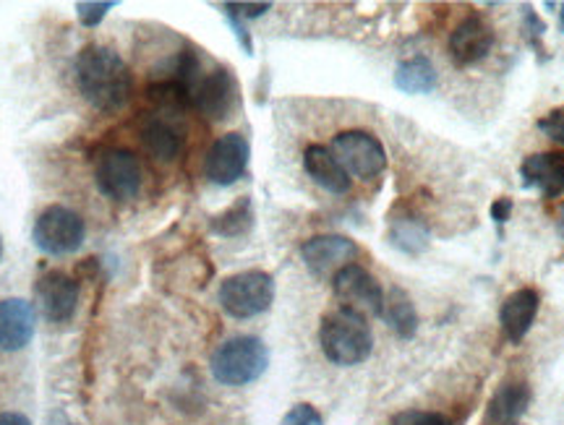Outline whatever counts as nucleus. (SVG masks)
<instances>
[{
	"mask_svg": "<svg viewBox=\"0 0 564 425\" xmlns=\"http://www.w3.org/2000/svg\"><path fill=\"white\" fill-rule=\"evenodd\" d=\"M84 219L68 207H47L37 217L32 230L34 246L47 257H66V253L79 251L84 243Z\"/></svg>",
	"mask_w": 564,
	"mask_h": 425,
	"instance_id": "obj_5",
	"label": "nucleus"
},
{
	"mask_svg": "<svg viewBox=\"0 0 564 425\" xmlns=\"http://www.w3.org/2000/svg\"><path fill=\"white\" fill-rule=\"evenodd\" d=\"M270 366V352L259 337H232L212 356V377L225 386H246L257 381Z\"/></svg>",
	"mask_w": 564,
	"mask_h": 425,
	"instance_id": "obj_3",
	"label": "nucleus"
},
{
	"mask_svg": "<svg viewBox=\"0 0 564 425\" xmlns=\"http://www.w3.org/2000/svg\"><path fill=\"white\" fill-rule=\"evenodd\" d=\"M394 87L405 95H429L436 87V68L429 58L403 61L394 70Z\"/></svg>",
	"mask_w": 564,
	"mask_h": 425,
	"instance_id": "obj_20",
	"label": "nucleus"
},
{
	"mask_svg": "<svg viewBox=\"0 0 564 425\" xmlns=\"http://www.w3.org/2000/svg\"><path fill=\"white\" fill-rule=\"evenodd\" d=\"M139 139L147 152L160 162H173L181 152L178 131H175L173 126H167L165 120H147V123L141 126Z\"/></svg>",
	"mask_w": 564,
	"mask_h": 425,
	"instance_id": "obj_19",
	"label": "nucleus"
},
{
	"mask_svg": "<svg viewBox=\"0 0 564 425\" xmlns=\"http://www.w3.org/2000/svg\"><path fill=\"white\" fill-rule=\"evenodd\" d=\"M0 425H32V421L21 413H0Z\"/></svg>",
	"mask_w": 564,
	"mask_h": 425,
	"instance_id": "obj_31",
	"label": "nucleus"
},
{
	"mask_svg": "<svg viewBox=\"0 0 564 425\" xmlns=\"http://www.w3.org/2000/svg\"><path fill=\"white\" fill-rule=\"evenodd\" d=\"M110 9H116V3H76V13L84 26H97Z\"/></svg>",
	"mask_w": 564,
	"mask_h": 425,
	"instance_id": "obj_27",
	"label": "nucleus"
},
{
	"mask_svg": "<svg viewBox=\"0 0 564 425\" xmlns=\"http://www.w3.org/2000/svg\"><path fill=\"white\" fill-rule=\"evenodd\" d=\"M270 9H272L270 3H228L225 6V11L232 13V17H238V19H257Z\"/></svg>",
	"mask_w": 564,
	"mask_h": 425,
	"instance_id": "obj_28",
	"label": "nucleus"
},
{
	"mask_svg": "<svg viewBox=\"0 0 564 425\" xmlns=\"http://www.w3.org/2000/svg\"><path fill=\"white\" fill-rule=\"evenodd\" d=\"M382 318L390 324V329L400 339H411L415 335V329H419V314H415V306L411 303V297L398 287L392 290L390 297H384Z\"/></svg>",
	"mask_w": 564,
	"mask_h": 425,
	"instance_id": "obj_21",
	"label": "nucleus"
},
{
	"mask_svg": "<svg viewBox=\"0 0 564 425\" xmlns=\"http://www.w3.org/2000/svg\"><path fill=\"white\" fill-rule=\"evenodd\" d=\"M303 167H306L308 178H312L316 186H322L329 194L340 196L350 190V175L345 173V167L337 162L333 149L312 144L303 152Z\"/></svg>",
	"mask_w": 564,
	"mask_h": 425,
	"instance_id": "obj_17",
	"label": "nucleus"
},
{
	"mask_svg": "<svg viewBox=\"0 0 564 425\" xmlns=\"http://www.w3.org/2000/svg\"><path fill=\"white\" fill-rule=\"evenodd\" d=\"M556 232H560V238L564 240V201L560 204V209H556Z\"/></svg>",
	"mask_w": 564,
	"mask_h": 425,
	"instance_id": "obj_32",
	"label": "nucleus"
},
{
	"mask_svg": "<svg viewBox=\"0 0 564 425\" xmlns=\"http://www.w3.org/2000/svg\"><path fill=\"white\" fill-rule=\"evenodd\" d=\"M560 30L564 32V6H562V11H560Z\"/></svg>",
	"mask_w": 564,
	"mask_h": 425,
	"instance_id": "obj_33",
	"label": "nucleus"
},
{
	"mask_svg": "<svg viewBox=\"0 0 564 425\" xmlns=\"http://www.w3.org/2000/svg\"><path fill=\"white\" fill-rule=\"evenodd\" d=\"M34 297L47 322L63 324L74 318L79 306V282L63 272H47L34 285Z\"/></svg>",
	"mask_w": 564,
	"mask_h": 425,
	"instance_id": "obj_11",
	"label": "nucleus"
},
{
	"mask_svg": "<svg viewBox=\"0 0 564 425\" xmlns=\"http://www.w3.org/2000/svg\"><path fill=\"white\" fill-rule=\"evenodd\" d=\"M280 425H324V421H322V415L316 413V407L301 402V405L288 410L285 417L280 421Z\"/></svg>",
	"mask_w": 564,
	"mask_h": 425,
	"instance_id": "obj_26",
	"label": "nucleus"
},
{
	"mask_svg": "<svg viewBox=\"0 0 564 425\" xmlns=\"http://www.w3.org/2000/svg\"><path fill=\"white\" fill-rule=\"evenodd\" d=\"M541 308V295L533 287H520L512 295L505 297L502 308H499V324H502V335L512 345L523 342L528 331H531L535 316Z\"/></svg>",
	"mask_w": 564,
	"mask_h": 425,
	"instance_id": "obj_16",
	"label": "nucleus"
},
{
	"mask_svg": "<svg viewBox=\"0 0 564 425\" xmlns=\"http://www.w3.org/2000/svg\"><path fill=\"white\" fill-rule=\"evenodd\" d=\"M520 186L539 190L544 198L564 194V152H539L520 165Z\"/></svg>",
	"mask_w": 564,
	"mask_h": 425,
	"instance_id": "obj_14",
	"label": "nucleus"
},
{
	"mask_svg": "<svg viewBox=\"0 0 564 425\" xmlns=\"http://www.w3.org/2000/svg\"><path fill=\"white\" fill-rule=\"evenodd\" d=\"M319 345L329 363L350 368L364 363L373 350V335L364 314L352 308H335L324 314Z\"/></svg>",
	"mask_w": 564,
	"mask_h": 425,
	"instance_id": "obj_2",
	"label": "nucleus"
},
{
	"mask_svg": "<svg viewBox=\"0 0 564 425\" xmlns=\"http://www.w3.org/2000/svg\"><path fill=\"white\" fill-rule=\"evenodd\" d=\"M76 87L95 110L116 112L129 105L133 76L116 50L102 45L84 47L74 66Z\"/></svg>",
	"mask_w": 564,
	"mask_h": 425,
	"instance_id": "obj_1",
	"label": "nucleus"
},
{
	"mask_svg": "<svg viewBox=\"0 0 564 425\" xmlns=\"http://www.w3.org/2000/svg\"><path fill=\"white\" fill-rule=\"evenodd\" d=\"M95 181L100 194L112 201H131L141 190V165L129 149H108L97 160Z\"/></svg>",
	"mask_w": 564,
	"mask_h": 425,
	"instance_id": "obj_7",
	"label": "nucleus"
},
{
	"mask_svg": "<svg viewBox=\"0 0 564 425\" xmlns=\"http://www.w3.org/2000/svg\"><path fill=\"white\" fill-rule=\"evenodd\" d=\"M301 257L316 277H329V274L335 277L343 266L352 264L358 246L345 236H316L301 246Z\"/></svg>",
	"mask_w": 564,
	"mask_h": 425,
	"instance_id": "obj_12",
	"label": "nucleus"
},
{
	"mask_svg": "<svg viewBox=\"0 0 564 425\" xmlns=\"http://www.w3.org/2000/svg\"><path fill=\"white\" fill-rule=\"evenodd\" d=\"M512 215V198H499V201H494L491 207V219L497 225H505L507 219Z\"/></svg>",
	"mask_w": 564,
	"mask_h": 425,
	"instance_id": "obj_30",
	"label": "nucleus"
},
{
	"mask_svg": "<svg viewBox=\"0 0 564 425\" xmlns=\"http://www.w3.org/2000/svg\"><path fill=\"white\" fill-rule=\"evenodd\" d=\"M251 146L243 133H225L212 144L204 162V173L215 186H232L236 181L243 178L246 167H249Z\"/></svg>",
	"mask_w": 564,
	"mask_h": 425,
	"instance_id": "obj_9",
	"label": "nucleus"
},
{
	"mask_svg": "<svg viewBox=\"0 0 564 425\" xmlns=\"http://www.w3.org/2000/svg\"><path fill=\"white\" fill-rule=\"evenodd\" d=\"M253 225V209H251V201L249 198H238L236 204H232L230 209H225L223 215H217L212 219V232H217V236L223 238H238V236H246V232L251 230Z\"/></svg>",
	"mask_w": 564,
	"mask_h": 425,
	"instance_id": "obj_22",
	"label": "nucleus"
},
{
	"mask_svg": "<svg viewBox=\"0 0 564 425\" xmlns=\"http://www.w3.org/2000/svg\"><path fill=\"white\" fill-rule=\"evenodd\" d=\"M539 131L546 133L554 144L564 146V108H554L549 110L544 118L539 120Z\"/></svg>",
	"mask_w": 564,
	"mask_h": 425,
	"instance_id": "obj_24",
	"label": "nucleus"
},
{
	"mask_svg": "<svg viewBox=\"0 0 564 425\" xmlns=\"http://www.w3.org/2000/svg\"><path fill=\"white\" fill-rule=\"evenodd\" d=\"M0 253H3V243H0Z\"/></svg>",
	"mask_w": 564,
	"mask_h": 425,
	"instance_id": "obj_34",
	"label": "nucleus"
},
{
	"mask_svg": "<svg viewBox=\"0 0 564 425\" xmlns=\"http://www.w3.org/2000/svg\"><path fill=\"white\" fill-rule=\"evenodd\" d=\"M528 405H531V386L528 384L499 386L486 410V425H520Z\"/></svg>",
	"mask_w": 564,
	"mask_h": 425,
	"instance_id": "obj_18",
	"label": "nucleus"
},
{
	"mask_svg": "<svg viewBox=\"0 0 564 425\" xmlns=\"http://www.w3.org/2000/svg\"><path fill=\"white\" fill-rule=\"evenodd\" d=\"M333 154L352 178L371 181L387 167L382 141L366 131H343L333 139Z\"/></svg>",
	"mask_w": 564,
	"mask_h": 425,
	"instance_id": "obj_6",
	"label": "nucleus"
},
{
	"mask_svg": "<svg viewBox=\"0 0 564 425\" xmlns=\"http://www.w3.org/2000/svg\"><path fill=\"white\" fill-rule=\"evenodd\" d=\"M392 243L405 253H421L423 248L429 246V228L421 222L419 217L405 215L400 219H394L392 230H390Z\"/></svg>",
	"mask_w": 564,
	"mask_h": 425,
	"instance_id": "obj_23",
	"label": "nucleus"
},
{
	"mask_svg": "<svg viewBox=\"0 0 564 425\" xmlns=\"http://www.w3.org/2000/svg\"><path fill=\"white\" fill-rule=\"evenodd\" d=\"M392 425H449V421L440 413H426V410H405L394 415Z\"/></svg>",
	"mask_w": 564,
	"mask_h": 425,
	"instance_id": "obj_25",
	"label": "nucleus"
},
{
	"mask_svg": "<svg viewBox=\"0 0 564 425\" xmlns=\"http://www.w3.org/2000/svg\"><path fill=\"white\" fill-rule=\"evenodd\" d=\"M333 293L345 308L358 310L364 316H382L384 290L361 264L343 266L333 277Z\"/></svg>",
	"mask_w": 564,
	"mask_h": 425,
	"instance_id": "obj_8",
	"label": "nucleus"
},
{
	"mask_svg": "<svg viewBox=\"0 0 564 425\" xmlns=\"http://www.w3.org/2000/svg\"><path fill=\"white\" fill-rule=\"evenodd\" d=\"M546 32V26H544V21H541L539 17H535V13L531 11V9H525V34L528 37H531V42L535 47H539V37L541 34ZM541 50V47H539Z\"/></svg>",
	"mask_w": 564,
	"mask_h": 425,
	"instance_id": "obj_29",
	"label": "nucleus"
},
{
	"mask_svg": "<svg viewBox=\"0 0 564 425\" xmlns=\"http://www.w3.org/2000/svg\"><path fill=\"white\" fill-rule=\"evenodd\" d=\"M192 105L209 120H225L238 105V81L228 68H215L202 74L192 91Z\"/></svg>",
	"mask_w": 564,
	"mask_h": 425,
	"instance_id": "obj_10",
	"label": "nucleus"
},
{
	"mask_svg": "<svg viewBox=\"0 0 564 425\" xmlns=\"http://www.w3.org/2000/svg\"><path fill=\"white\" fill-rule=\"evenodd\" d=\"M274 280L267 272L232 274L220 285V306L232 318H253L270 310Z\"/></svg>",
	"mask_w": 564,
	"mask_h": 425,
	"instance_id": "obj_4",
	"label": "nucleus"
},
{
	"mask_svg": "<svg viewBox=\"0 0 564 425\" xmlns=\"http://www.w3.org/2000/svg\"><path fill=\"white\" fill-rule=\"evenodd\" d=\"M34 308L21 297L0 301V352H19L34 337Z\"/></svg>",
	"mask_w": 564,
	"mask_h": 425,
	"instance_id": "obj_15",
	"label": "nucleus"
},
{
	"mask_svg": "<svg viewBox=\"0 0 564 425\" xmlns=\"http://www.w3.org/2000/svg\"><path fill=\"white\" fill-rule=\"evenodd\" d=\"M494 30L491 24L478 13L465 17L449 34V55L457 66H474L491 53Z\"/></svg>",
	"mask_w": 564,
	"mask_h": 425,
	"instance_id": "obj_13",
	"label": "nucleus"
}]
</instances>
